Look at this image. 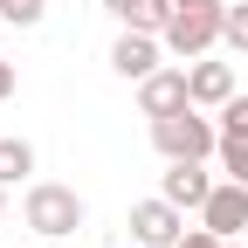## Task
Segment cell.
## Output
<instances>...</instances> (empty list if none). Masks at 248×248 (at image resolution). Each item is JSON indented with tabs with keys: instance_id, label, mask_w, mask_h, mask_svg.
Segmentation results:
<instances>
[{
	"instance_id": "obj_1",
	"label": "cell",
	"mask_w": 248,
	"mask_h": 248,
	"mask_svg": "<svg viewBox=\"0 0 248 248\" xmlns=\"http://www.w3.org/2000/svg\"><path fill=\"white\" fill-rule=\"evenodd\" d=\"M21 221L35 228L42 241H69L83 228V193L76 186H62V179H35L28 186V200H21Z\"/></svg>"
},
{
	"instance_id": "obj_2",
	"label": "cell",
	"mask_w": 248,
	"mask_h": 248,
	"mask_svg": "<svg viewBox=\"0 0 248 248\" xmlns=\"http://www.w3.org/2000/svg\"><path fill=\"white\" fill-rule=\"evenodd\" d=\"M152 145L166 159H207V152H221V124L200 117V104H186L172 117H152Z\"/></svg>"
},
{
	"instance_id": "obj_3",
	"label": "cell",
	"mask_w": 248,
	"mask_h": 248,
	"mask_svg": "<svg viewBox=\"0 0 248 248\" xmlns=\"http://www.w3.org/2000/svg\"><path fill=\"white\" fill-rule=\"evenodd\" d=\"M221 28H228V7L221 0H200V7H172V21H166V55H179V62H193V55H207L214 42H221Z\"/></svg>"
},
{
	"instance_id": "obj_4",
	"label": "cell",
	"mask_w": 248,
	"mask_h": 248,
	"mask_svg": "<svg viewBox=\"0 0 248 248\" xmlns=\"http://www.w3.org/2000/svg\"><path fill=\"white\" fill-rule=\"evenodd\" d=\"M179 234H186V207H172L166 193L131 207V241L138 248H179Z\"/></svg>"
},
{
	"instance_id": "obj_5",
	"label": "cell",
	"mask_w": 248,
	"mask_h": 248,
	"mask_svg": "<svg viewBox=\"0 0 248 248\" xmlns=\"http://www.w3.org/2000/svg\"><path fill=\"white\" fill-rule=\"evenodd\" d=\"M159 55H166V42H159V35H145V28H124V35L110 42V69H117L124 83H145L152 69H159Z\"/></svg>"
},
{
	"instance_id": "obj_6",
	"label": "cell",
	"mask_w": 248,
	"mask_h": 248,
	"mask_svg": "<svg viewBox=\"0 0 248 248\" xmlns=\"http://www.w3.org/2000/svg\"><path fill=\"white\" fill-rule=\"evenodd\" d=\"M200 228H214L221 241H234V234L248 228V186H241V179H228V186H214V193H207Z\"/></svg>"
},
{
	"instance_id": "obj_7",
	"label": "cell",
	"mask_w": 248,
	"mask_h": 248,
	"mask_svg": "<svg viewBox=\"0 0 248 248\" xmlns=\"http://www.w3.org/2000/svg\"><path fill=\"white\" fill-rule=\"evenodd\" d=\"M186 104H193L186 69H152V76L138 83V110H145V117H172V110H186Z\"/></svg>"
},
{
	"instance_id": "obj_8",
	"label": "cell",
	"mask_w": 248,
	"mask_h": 248,
	"mask_svg": "<svg viewBox=\"0 0 248 248\" xmlns=\"http://www.w3.org/2000/svg\"><path fill=\"white\" fill-rule=\"evenodd\" d=\"M159 193L172 200V207H207V193H214V179L200 172V159H166V179H159Z\"/></svg>"
},
{
	"instance_id": "obj_9",
	"label": "cell",
	"mask_w": 248,
	"mask_h": 248,
	"mask_svg": "<svg viewBox=\"0 0 248 248\" xmlns=\"http://www.w3.org/2000/svg\"><path fill=\"white\" fill-rule=\"evenodd\" d=\"M186 83H193V104H200V110H221V104L234 97V69H228V62H207V55H193Z\"/></svg>"
},
{
	"instance_id": "obj_10",
	"label": "cell",
	"mask_w": 248,
	"mask_h": 248,
	"mask_svg": "<svg viewBox=\"0 0 248 248\" xmlns=\"http://www.w3.org/2000/svg\"><path fill=\"white\" fill-rule=\"evenodd\" d=\"M124 28H145V35H166V21H172V0H131V7L117 14Z\"/></svg>"
},
{
	"instance_id": "obj_11",
	"label": "cell",
	"mask_w": 248,
	"mask_h": 248,
	"mask_svg": "<svg viewBox=\"0 0 248 248\" xmlns=\"http://www.w3.org/2000/svg\"><path fill=\"white\" fill-rule=\"evenodd\" d=\"M28 172H35V145H28V138H0V179H28Z\"/></svg>"
},
{
	"instance_id": "obj_12",
	"label": "cell",
	"mask_w": 248,
	"mask_h": 248,
	"mask_svg": "<svg viewBox=\"0 0 248 248\" xmlns=\"http://www.w3.org/2000/svg\"><path fill=\"white\" fill-rule=\"evenodd\" d=\"M48 14V0H0V21H14V28H35Z\"/></svg>"
},
{
	"instance_id": "obj_13",
	"label": "cell",
	"mask_w": 248,
	"mask_h": 248,
	"mask_svg": "<svg viewBox=\"0 0 248 248\" xmlns=\"http://www.w3.org/2000/svg\"><path fill=\"white\" fill-rule=\"evenodd\" d=\"M221 42H228L234 55H248V0H241V7H228V28H221Z\"/></svg>"
},
{
	"instance_id": "obj_14",
	"label": "cell",
	"mask_w": 248,
	"mask_h": 248,
	"mask_svg": "<svg viewBox=\"0 0 248 248\" xmlns=\"http://www.w3.org/2000/svg\"><path fill=\"white\" fill-rule=\"evenodd\" d=\"M179 248H228V241L214 234V228H186V234H179Z\"/></svg>"
},
{
	"instance_id": "obj_15",
	"label": "cell",
	"mask_w": 248,
	"mask_h": 248,
	"mask_svg": "<svg viewBox=\"0 0 248 248\" xmlns=\"http://www.w3.org/2000/svg\"><path fill=\"white\" fill-rule=\"evenodd\" d=\"M7 97H14V62L0 55V104H7Z\"/></svg>"
},
{
	"instance_id": "obj_16",
	"label": "cell",
	"mask_w": 248,
	"mask_h": 248,
	"mask_svg": "<svg viewBox=\"0 0 248 248\" xmlns=\"http://www.w3.org/2000/svg\"><path fill=\"white\" fill-rule=\"evenodd\" d=\"M104 7H110V14H124V7H131V0H104Z\"/></svg>"
},
{
	"instance_id": "obj_17",
	"label": "cell",
	"mask_w": 248,
	"mask_h": 248,
	"mask_svg": "<svg viewBox=\"0 0 248 248\" xmlns=\"http://www.w3.org/2000/svg\"><path fill=\"white\" fill-rule=\"evenodd\" d=\"M0 214H7V179H0Z\"/></svg>"
},
{
	"instance_id": "obj_18",
	"label": "cell",
	"mask_w": 248,
	"mask_h": 248,
	"mask_svg": "<svg viewBox=\"0 0 248 248\" xmlns=\"http://www.w3.org/2000/svg\"><path fill=\"white\" fill-rule=\"evenodd\" d=\"M172 7H200V0H172Z\"/></svg>"
},
{
	"instance_id": "obj_19",
	"label": "cell",
	"mask_w": 248,
	"mask_h": 248,
	"mask_svg": "<svg viewBox=\"0 0 248 248\" xmlns=\"http://www.w3.org/2000/svg\"><path fill=\"white\" fill-rule=\"evenodd\" d=\"M228 248H241V241H228Z\"/></svg>"
}]
</instances>
